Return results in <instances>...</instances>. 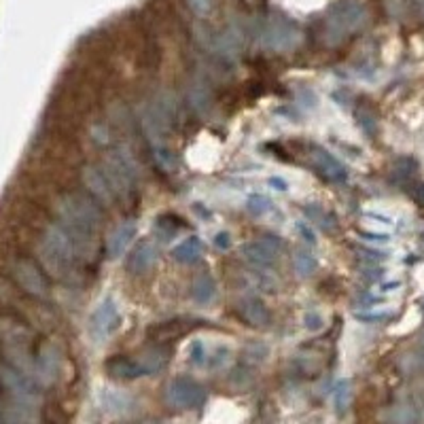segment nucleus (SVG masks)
Instances as JSON below:
<instances>
[{
	"label": "nucleus",
	"mask_w": 424,
	"mask_h": 424,
	"mask_svg": "<svg viewBox=\"0 0 424 424\" xmlns=\"http://www.w3.org/2000/svg\"><path fill=\"white\" fill-rule=\"evenodd\" d=\"M58 219L60 225L72 238L79 255H87L95 240V234L102 223V210L95 204V197L81 193H66L58 201Z\"/></svg>",
	"instance_id": "1"
},
{
	"label": "nucleus",
	"mask_w": 424,
	"mask_h": 424,
	"mask_svg": "<svg viewBox=\"0 0 424 424\" xmlns=\"http://www.w3.org/2000/svg\"><path fill=\"white\" fill-rule=\"evenodd\" d=\"M39 257L43 261V267L58 280H64L72 274L77 259L81 257L72 238L68 236V232L58 223L51 225L39 246Z\"/></svg>",
	"instance_id": "2"
},
{
	"label": "nucleus",
	"mask_w": 424,
	"mask_h": 424,
	"mask_svg": "<svg viewBox=\"0 0 424 424\" xmlns=\"http://www.w3.org/2000/svg\"><path fill=\"white\" fill-rule=\"evenodd\" d=\"M0 342L5 346V355L9 357V361L13 363L15 369H20L26 376H37V359L30 352V338L28 331L20 325H13L9 321H5L0 325Z\"/></svg>",
	"instance_id": "3"
},
{
	"label": "nucleus",
	"mask_w": 424,
	"mask_h": 424,
	"mask_svg": "<svg viewBox=\"0 0 424 424\" xmlns=\"http://www.w3.org/2000/svg\"><path fill=\"white\" fill-rule=\"evenodd\" d=\"M166 359L168 357L159 352L138 355V357H115L106 363V371H109V376L119 380H136V378L159 371L166 365Z\"/></svg>",
	"instance_id": "4"
},
{
	"label": "nucleus",
	"mask_w": 424,
	"mask_h": 424,
	"mask_svg": "<svg viewBox=\"0 0 424 424\" xmlns=\"http://www.w3.org/2000/svg\"><path fill=\"white\" fill-rule=\"evenodd\" d=\"M100 168L106 174V178H109L117 197H128L134 191V185H136L134 168L121 153H109Z\"/></svg>",
	"instance_id": "5"
},
{
	"label": "nucleus",
	"mask_w": 424,
	"mask_h": 424,
	"mask_svg": "<svg viewBox=\"0 0 424 424\" xmlns=\"http://www.w3.org/2000/svg\"><path fill=\"white\" fill-rule=\"evenodd\" d=\"M121 323V316H119V307L113 299H104L89 316V323H87V331L91 336L93 342H104L109 340Z\"/></svg>",
	"instance_id": "6"
},
{
	"label": "nucleus",
	"mask_w": 424,
	"mask_h": 424,
	"mask_svg": "<svg viewBox=\"0 0 424 424\" xmlns=\"http://www.w3.org/2000/svg\"><path fill=\"white\" fill-rule=\"evenodd\" d=\"M367 18V11L359 0H342L327 20V30L336 37H346L357 30Z\"/></svg>",
	"instance_id": "7"
},
{
	"label": "nucleus",
	"mask_w": 424,
	"mask_h": 424,
	"mask_svg": "<svg viewBox=\"0 0 424 424\" xmlns=\"http://www.w3.org/2000/svg\"><path fill=\"white\" fill-rule=\"evenodd\" d=\"M168 401L178 409H197L206 401V390L189 378H174L168 386Z\"/></svg>",
	"instance_id": "8"
},
{
	"label": "nucleus",
	"mask_w": 424,
	"mask_h": 424,
	"mask_svg": "<svg viewBox=\"0 0 424 424\" xmlns=\"http://www.w3.org/2000/svg\"><path fill=\"white\" fill-rule=\"evenodd\" d=\"M13 276H15V280L20 282V286H22L28 295L39 297V299H45V297L49 295L47 278H45V274L39 270V265H34L32 261L20 259V261L13 265Z\"/></svg>",
	"instance_id": "9"
},
{
	"label": "nucleus",
	"mask_w": 424,
	"mask_h": 424,
	"mask_svg": "<svg viewBox=\"0 0 424 424\" xmlns=\"http://www.w3.org/2000/svg\"><path fill=\"white\" fill-rule=\"evenodd\" d=\"M297 41H299V30L282 20H272L261 30V43L270 49H289L297 45Z\"/></svg>",
	"instance_id": "10"
},
{
	"label": "nucleus",
	"mask_w": 424,
	"mask_h": 424,
	"mask_svg": "<svg viewBox=\"0 0 424 424\" xmlns=\"http://www.w3.org/2000/svg\"><path fill=\"white\" fill-rule=\"evenodd\" d=\"M278 251H280V244L274 238H259L244 244L242 249L244 259L253 263L255 267H272L274 261L278 259Z\"/></svg>",
	"instance_id": "11"
},
{
	"label": "nucleus",
	"mask_w": 424,
	"mask_h": 424,
	"mask_svg": "<svg viewBox=\"0 0 424 424\" xmlns=\"http://www.w3.org/2000/svg\"><path fill=\"white\" fill-rule=\"evenodd\" d=\"M81 178H83V185L87 187V191L95 199L109 201V204H113L117 199V193L113 191L109 178H106V174L102 172V168H98V166H85Z\"/></svg>",
	"instance_id": "12"
},
{
	"label": "nucleus",
	"mask_w": 424,
	"mask_h": 424,
	"mask_svg": "<svg viewBox=\"0 0 424 424\" xmlns=\"http://www.w3.org/2000/svg\"><path fill=\"white\" fill-rule=\"evenodd\" d=\"M155 259H157V246L151 240H143L132 249L126 265H128V272L132 274H145L153 267Z\"/></svg>",
	"instance_id": "13"
},
{
	"label": "nucleus",
	"mask_w": 424,
	"mask_h": 424,
	"mask_svg": "<svg viewBox=\"0 0 424 424\" xmlns=\"http://www.w3.org/2000/svg\"><path fill=\"white\" fill-rule=\"evenodd\" d=\"M240 314L244 316V321H249L255 327H267L272 323V314L270 310L263 305V301L249 297L240 303Z\"/></svg>",
	"instance_id": "14"
},
{
	"label": "nucleus",
	"mask_w": 424,
	"mask_h": 424,
	"mask_svg": "<svg viewBox=\"0 0 424 424\" xmlns=\"http://www.w3.org/2000/svg\"><path fill=\"white\" fill-rule=\"evenodd\" d=\"M132 238H136V225L134 223H121L113 234L111 238L106 240V253H109V257H119L128 244L132 242Z\"/></svg>",
	"instance_id": "15"
},
{
	"label": "nucleus",
	"mask_w": 424,
	"mask_h": 424,
	"mask_svg": "<svg viewBox=\"0 0 424 424\" xmlns=\"http://www.w3.org/2000/svg\"><path fill=\"white\" fill-rule=\"evenodd\" d=\"M314 164H316V168L321 170L329 180H333V183L346 180V170H344V166H342L336 157H331L329 153L316 151V153H314Z\"/></svg>",
	"instance_id": "16"
},
{
	"label": "nucleus",
	"mask_w": 424,
	"mask_h": 424,
	"mask_svg": "<svg viewBox=\"0 0 424 424\" xmlns=\"http://www.w3.org/2000/svg\"><path fill=\"white\" fill-rule=\"evenodd\" d=\"M191 297L197 301V303H210L215 301L217 297V282L210 274H201L193 280L191 284Z\"/></svg>",
	"instance_id": "17"
},
{
	"label": "nucleus",
	"mask_w": 424,
	"mask_h": 424,
	"mask_svg": "<svg viewBox=\"0 0 424 424\" xmlns=\"http://www.w3.org/2000/svg\"><path fill=\"white\" fill-rule=\"evenodd\" d=\"M199 255H201V240L199 238H187L172 251V257L178 263H195L199 259Z\"/></svg>",
	"instance_id": "18"
},
{
	"label": "nucleus",
	"mask_w": 424,
	"mask_h": 424,
	"mask_svg": "<svg viewBox=\"0 0 424 424\" xmlns=\"http://www.w3.org/2000/svg\"><path fill=\"white\" fill-rule=\"evenodd\" d=\"M174 221H176V217H172V215H164V217L157 219L155 230L161 236V240H170V238H174L178 234V230L183 227V223H174Z\"/></svg>",
	"instance_id": "19"
},
{
	"label": "nucleus",
	"mask_w": 424,
	"mask_h": 424,
	"mask_svg": "<svg viewBox=\"0 0 424 424\" xmlns=\"http://www.w3.org/2000/svg\"><path fill=\"white\" fill-rule=\"evenodd\" d=\"M293 267H295V272L299 276H310L314 272L316 263H314V257L307 251H297L293 255Z\"/></svg>",
	"instance_id": "20"
},
{
	"label": "nucleus",
	"mask_w": 424,
	"mask_h": 424,
	"mask_svg": "<svg viewBox=\"0 0 424 424\" xmlns=\"http://www.w3.org/2000/svg\"><path fill=\"white\" fill-rule=\"evenodd\" d=\"M227 359H230V350H227V348H223V346H219V348H215V352L208 350L204 365H206V367H210V369H217V367L225 365V363H227Z\"/></svg>",
	"instance_id": "21"
},
{
	"label": "nucleus",
	"mask_w": 424,
	"mask_h": 424,
	"mask_svg": "<svg viewBox=\"0 0 424 424\" xmlns=\"http://www.w3.org/2000/svg\"><path fill=\"white\" fill-rule=\"evenodd\" d=\"M246 208H249L251 215L261 217V215H265V212L272 208V204H270V199L265 195H251L249 201H246Z\"/></svg>",
	"instance_id": "22"
},
{
	"label": "nucleus",
	"mask_w": 424,
	"mask_h": 424,
	"mask_svg": "<svg viewBox=\"0 0 424 424\" xmlns=\"http://www.w3.org/2000/svg\"><path fill=\"white\" fill-rule=\"evenodd\" d=\"M128 401H130V399H128L126 395L121 397V395H113V392H109V395L104 397V403L109 405L111 411H119V409H124V405H126Z\"/></svg>",
	"instance_id": "23"
},
{
	"label": "nucleus",
	"mask_w": 424,
	"mask_h": 424,
	"mask_svg": "<svg viewBox=\"0 0 424 424\" xmlns=\"http://www.w3.org/2000/svg\"><path fill=\"white\" fill-rule=\"evenodd\" d=\"M348 399H350V390H348V382H342L338 386V392H336V403H338V409H346L348 405Z\"/></svg>",
	"instance_id": "24"
},
{
	"label": "nucleus",
	"mask_w": 424,
	"mask_h": 424,
	"mask_svg": "<svg viewBox=\"0 0 424 424\" xmlns=\"http://www.w3.org/2000/svg\"><path fill=\"white\" fill-rule=\"evenodd\" d=\"M416 418L418 416L411 407H397V413H392V420H397V422H411Z\"/></svg>",
	"instance_id": "25"
},
{
	"label": "nucleus",
	"mask_w": 424,
	"mask_h": 424,
	"mask_svg": "<svg viewBox=\"0 0 424 424\" xmlns=\"http://www.w3.org/2000/svg\"><path fill=\"white\" fill-rule=\"evenodd\" d=\"M189 7L197 13V15H206L212 9V0H189Z\"/></svg>",
	"instance_id": "26"
},
{
	"label": "nucleus",
	"mask_w": 424,
	"mask_h": 424,
	"mask_svg": "<svg viewBox=\"0 0 424 424\" xmlns=\"http://www.w3.org/2000/svg\"><path fill=\"white\" fill-rule=\"evenodd\" d=\"M305 327H307V329H312V331L321 329V327H323V318L318 316L316 312L307 314V316H305Z\"/></svg>",
	"instance_id": "27"
},
{
	"label": "nucleus",
	"mask_w": 424,
	"mask_h": 424,
	"mask_svg": "<svg viewBox=\"0 0 424 424\" xmlns=\"http://www.w3.org/2000/svg\"><path fill=\"white\" fill-rule=\"evenodd\" d=\"M215 246H217V249H221V251L232 249V238H230V234H227V232L217 234V238H215Z\"/></svg>",
	"instance_id": "28"
},
{
	"label": "nucleus",
	"mask_w": 424,
	"mask_h": 424,
	"mask_svg": "<svg viewBox=\"0 0 424 424\" xmlns=\"http://www.w3.org/2000/svg\"><path fill=\"white\" fill-rule=\"evenodd\" d=\"M411 195H413V199H416L418 204H422V206H424V183H418V185L413 187Z\"/></svg>",
	"instance_id": "29"
},
{
	"label": "nucleus",
	"mask_w": 424,
	"mask_h": 424,
	"mask_svg": "<svg viewBox=\"0 0 424 424\" xmlns=\"http://www.w3.org/2000/svg\"><path fill=\"white\" fill-rule=\"evenodd\" d=\"M270 185H274V189L278 191H286V183L282 178H270Z\"/></svg>",
	"instance_id": "30"
},
{
	"label": "nucleus",
	"mask_w": 424,
	"mask_h": 424,
	"mask_svg": "<svg viewBox=\"0 0 424 424\" xmlns=\"http://www.w3.org/2000/svg\"><path fill=\"white\" fill-rule=\"evenodd\" d=\"M297 227H299V232H301V234L305 236V240H310V242L314 244V234H312V232H307V227H305L303 223H299Z\"/></svg>",
	"instance_id": "31"
},
{
	"label": "nucleus",
	"mask_w": 424,
	"mask_h": 424,
	"mask_svg": "<svg viewBox=\"0 0 424 424\" xmlns=\"http://www.w3.org/2000/svg\"><path fill=\"white\" fill-rule=\"evenodd\" d=\"M422 418H424V411H422Z\"/></svg>",
	"instance_id": "32"
}]
</instances>
